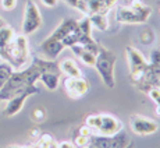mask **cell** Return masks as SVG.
I'll return each mask as SVG.
<instances>
[{"instance_id": "1", "label": "cell", "mask_w": 160, "mask_h": 148, "mask_svg": "<svg viewBox=\"0 0 160 148\" xmlns=\"http://www.w3.org/2000/svg\"><path fill=\"white\" fill-rule=\"evenodd\" d=\"M2 59L7 61L14 70L24 69L25 64L31 59L29 44H28V39H27V35H24V34L14 35L13 41L6 46V49L3 50Z\"/></svg>"}, {"instance_id": "2", "label": "cell", "mask_w": 160, "mask_h": 148, "mask_svg": "<svg viewBox=\"0 0 160 148\" xmlns=\"http://www.w3.org/2000/svg\"><path fill=\"white\" fill-rule=\"evenodd\" d=\"M117 61V56L114 52L106 49L104 46H100L99 52L96 55V63L95 69L99 74L100 80L107 88L116 87V77H114V66Z\"/></svg>"}, {"instance_id": "3", "label": "cell", "mask_w": 160, "mask_h": 148, "mask_svg": "<svg viewBox=\"0 0 160 148\" xmlns=\"http://www.w3.org/2000/svg\"><path fill=\"white\" fill-rule=\"evenodd\" d=\"M152 14V8L149 6H143L141 8H134L131 6H121L116 11V21L118 24H145Z\"/></svg>"}, {"instance_id": "4", "label": "cell", "mask_w": 160, "mask_h": 148, "mask_svg": "<svg viewBox=\"0 0 160 148\" xmlns=\"http://www.w3.org/2000/svg\"><path fill=\"white\" fill-rule=\"evenodd\" d=\"M125 56H127V61H128L131 81L134 84H138L142 80L143 71H145V69L149 64V60L138 49H135L134 46H127L125 48Z\"/></svg>"}, {"instance_id": "5", "label": "cell", "mask_w": 160, "mask_h": 148, "mask_svg": "<svg viewBox=\"0 0 160 148\" xmlns=\"http://www.w3.org/2000/svg\"><path fill=\"white\" fill-rule=\"evenodd\" d=\"M42 14L39 11V7L35 4L33 0H27L25 6H24V18L22 24H21V29H22L24 35H32L42 27Z\"/></svg>"}, {"instance_id": "6", "label": "cell", "mask_w": 160, "mask_h": 148, "mask_svg": "<svg viewBox=\"0 0 160 148\" xmlns=\"http://www.w3.org/2000/svg\"><path fill=\"white\" fill-rule=\"evenodd\" d=\"M39 88L36 85H31V87H27L25 89H22L21 92H18L17 95H14L13 98L7 101V105L3 109V115L7 116V118H11V116H15L17 113H20L24 108V103L28 99L29 97L38 94Z\"/></svg>"}, {"instance_id": "7", "label": "cell", "mask_w": 160, "mask_h": 148, "mask_svg": "<svg viewBox=\"0 0 160 148\" xmlns=\"http://www.w3.org/2000/svg\"><path fill=\"white\" fill-rule=\"evenodd\" d=\"M117 0H79L77 10L81 11L84 15L92 14H109Z\"/></svg>"}, {"instance_id": "8", "label": "cell", "mask_w": 160, "mask_h": 148, "mask_svg": "<svg viewBox=\"0 0 160 148\" xmlns=\"http://www.w3.org/2000/svg\"><path fill=\"white\" fill-rule=\"evenodd\" d=\"M63 87L66 94L71 99H78V98L84 97L87 94L89 88H91V85H89L88 80L82 76V77H66L63 80Z\"/></svg>"}, {"instance_id": "9", "label": "cell", "mask_w": 160, "mask_h": 148, "mask_svg": "<svg viewBox=\"0 0 160 148\" xmlns=\"http://www.w3.org/2000/svg\"><path fill=\"white\" fill-rule=\"evenodd\" d=\"M131 130L138 135H150L159 130V124L156 120L145 118V116L134 115L130 120Z\"/></svg>"}, {"instance_id": "10", "label": "cell", "mask_w": 160, "mask_h": 148, "mask_svg": "<svg viewBox=\"0 0 160 148\" xmlns=\"http://www.w3.org/2000/svg\"><path fill=\"white\" fill-rule=\"evenodd\" d=\"M102 116V122H100V127L98 129L96 134L95 135H116L122 130V123L121 120H118L114 118L113 115L109 113H103Z\"/></svg>"}, {"instance_id": "11", "label": "cell", "mask_w": 160, "mask_h": 148, "mask_svg": "<svg viewBox=\"0 0 160 148\" xmlns=\"http://www.w3.org/2000/svg\"><path fill=\"white\" fill-rule=\"evenodd\" d=\"M64 49L66 48H64L63 42L58 41L56 38H52L50 35H49L43 42H41V45H39V52L43 53L45 57L49 60H56Z\"/></svg>"}, {"instance_id": "12", "label": "cell", "mask_w": 160, "mask_h": 148, "mask_svg": "<svg viewBox=\"0 0 160 148\" xmlns=\"http://www.w3.org/2000/svg\"><path fill=\"white\" fill-rule=\"evenodd\" d=\"M75 27H77V20H74V18H64L56 27V29L50 34V36L58 39V41H63L71 31H74Z\"/></svg>"}, {"instance_id": "13", "label": "cell", "mask_w": 160, "mask_h": 148, "mask_svg": "<svg viewBox=\"0 0 160 148\" xmlns=\"http://www.w3.org/2000/svg\"><path fill=\"white\" fill-rule=\"evenodd\" d=\"M70 49H71L72 53L75 55L77 57H79V60H81L85 66H89V67L95 66V63H96V55L92 53L91 50H88L87 48H84V46L79 44H75Z\"/></svg>"}, {"instance_id": "14", "label": "cell", "mask_w": 160, "mask_h": 148, "mask_svg": "<svg viewBox=\"0 0 160 148\" xmlns=\"http://www.w3.org/2000/svg\"><path fill=\"white\" fill-rule=\"evenodd\" d=\"M58 69L61 74H66V77H82V71L78 67L75 60L72 59H63L58 61Z\"/></svg>"}, {"instance_id": "15", "label": "cell", "mask_w": 160, "mask_h": 148, "mask_svg": "<svg viewBox=\"0 0 160 148\" xmlns=\"http://www.w3.org/2000/svg\"><path fill=\"white\" fill-rule=\"evenodd\" d=\"M60 76L61 73H50L46 71L42 73L41 77H39V81L43 84V87L49 91H56L60 85Z\"/></svg>"}, {"instance_id": "16", "label": "cell", "mask_w": 160, "mask_h": 148, "mask_svg": "<svg viewBox=\"0 0 160 148\" xmlns=\"http://www.w3.org/2000/svg\"><path fill=\"white\" fill-rule=\"evenodd\" d=\"M14 35H15V31L11 28L10 25H7V24H4V25L0 28V49H2V53L6 49V46L13 41ZM0 59H2V57H0Z\"/></svg>"}, {"instance_id": "17", "label": "cell", "mask_w": 160, "mask_h": 148, "mask_svg": "<svg viewBox=\"0 0 160 148\" xmlns=\"http://www.w3.org/2000/svg\"><path fill=\"white\" fill-rule=\"evenodd\" d=\"M92 27H96L99 31H106L109 28V18L106 14H92L88 15Z\"/></svg>"}, {"instance_id": "18", "label": "cell", "mask_w": 160, "mask_h": 148, "mask_svg": "<svg viewBox=\"0 0 160 148\" xmlns=\"http://www.w3.org/2000/svg\"><path fill=\"white\" fill-rule=\"evenodd\" d=\"M14 69L7 63V61H3L0 63V88L7 82V80L10 78V76L13 74Z\"/></svg>"}, {"instance_id": "19", "label": "cell", "mask_w": 160, "mask_h": 148, "mask_svg": "<svg viewBox=\"0 0 160 148\" xmlns=\"http://www.w3.org/2000/svg\"><path fill=\"white\" fill-rule=\"evenodd\" d=\"M100 122H102V116H100L99 113H92V115H88L87 119H85V124H87L88 127L92 129L93 135L96 134L98 129L100 127Z\"/></svg>"}, {"instance_id": "20", "label": "cell", "mask_w": 160, "mask_h": 148, "mask_svg": "<svg viewBox=\"0 0 160 148\" xmlns=\"http://www.w3.org/2000/svg\"><path fill=\"white\" fill-rule=\"evenodd\" d=\"M146 94L149 95L150 99L155 101V103L158 105V106H160V87H159V85H155V87H150L149 89H148Z\"/></svg>"}, {"instance_id": "21", "label": "cell", "mask_w": 160, "mask_h": 148, "mask_svg": "<svg viewBox=\"0 0 160 148\" xmlns=\"http://www.w3.org/2000/svg\"><path fill=\"white\" fill-rule=\"evenodd\" d=\"M46 118V112L45 109H42V108H36V109H33L32 112V120L33 122H43Z\"/></svg>"}, {"instance_id": "22", "label": "cell", "mask_w": 160, "mask_h": 148, "mask_svg": "<svg viewBox=\"0 0 160 148\" xmlns=\"http://www.w3.org/2000/svg\"><path fill=\"white\" fill-rule=\"evenodd\" d=\"M18 0H0V7L6 11H11L17 7Z\"/></svg>"}, {"instance_id": "23", "label": "cell", "mask_w": 160, "mask_h": 148, "mask_svg": "<svg viewBox=\"0 0 160 148\" xmlns=\"http://www.w3.org/2000/svg\"><path fill=\"white\" fill-rule=\"evenodd\" d=\"M149 63L160 67V49H155L149 55Z\"/></svg>"}, {"instance_id": "24", "label": "cell", "mask_w": 160, "mask_h": 148, "mask_svg": "<svg viewBox=\"0 0 160 148\" xmlns=\"http://www.w3.org/2000/svg\"><path fill=\"white\" fill-rule=\"evenodd\" d=\"M89 141H91V137H84V135H79V134L74 138L75 147H87L89 144Z\"/></svg>"}, {"instance_id": "25", "label": "cell", "mask_w": 160, "mask_h": 148, "mask_svg": "<svg viewBox=\"0 0 160 148\" xmlns=\"http://www.w3.org/2000/svg\"><path fill=\"white\" fill-rule=\"evenodd\" d=\"M78 134L84 135V137H92V135H93V131H92L91 127H88L87 124H84V126H81V127L78 129Z\"/></svg>"}, {"instance_id": "26", "label": "cell", "mask_w": 160, "mask_h": 148, "mask_svg": "<svg viewBox=\"0 0 160 148\" xmlns=\"http://www.w3.org/2000/svg\"><path fill=\"white\" fill-rule=\"evenodd\" d=\"M58 148H75V144L71 140H64L58 143Z\"/></svg>"}, {"instance_id": "27", "label": "cell", "mask_w": 160, "mask_h": 148, "mask_svg": "<svg viewBox=\"0 0 160 148\" xmlns=\"http://www.w3.org/2000/svg\"><path fill=\"white\" fill-rule=\"evenodd\" d=\"M41 3L45 7H56L58 4V0H41Z\"/></svg>"}, {"instance_id": "28", "label": "cell", "mask_w": 160, "mask_h": 148, "mask_svg": "<svg viewBox=\"0 0 160 148\" xmlns=\"http://www.w3.org/2000/svg\"><path fill=\"white\" fill-rule=\"evenodd\" d=\"M128 6H131V7H134V8H141L145 6V3H143L142 0H131Z\"/></svg>"}, {"instance_id": "29", "label": "cell", "mask_w": 160, "mask_h": 148, "mask_svg": "<svg viewBox=\"0 0 160 148\" xmlns=\"http://www.w3.org/2000/svg\"><path fill=\"white\" fill-rule=\"evenodd\" d=\"M42 133H41V130L39 129H32V130H29V137L31 138H39V135H41Z\"/></svg>"}, {"instance_id": "30", "label": "cell", "mask_w": 160, "mask_h": 148, "mask_svg": "<svg viewBox=\"0 0 160 148\" xmlns=\"http://www.w3.org/2000/svg\"><path fill=\"white\" fill-rule=\"evenodd\" d=\"M64 2H66L67 4L70 6V7L77 8V6H78V2H79V0H64Z\"/></svg>"}, {"instance_id": "31", "label": "cell", "mask_w": 160, "mask_h": 148, "mask_svg": "<svg viewBox=\"0 0 160 148\" xmlns=\"http://www.w3.org/2000/svg\"><path fill=\"white\" fill-rule=\"evenodd\" d=\"M46 148H58V143L53 138V140L50 141V144H49V145L46 147Z\"/></svg>"}, {"instance_id": "32", "label": "cell", "mask_w": 160, "mask_h": 148, "mask_svg": "<svg viewBox=\"0 0 160 148\" xmlns=\"http://www.w3.org/2000/svg\"><path fill=\"white\" fill-rule=\"evenodd\" d=\"M6 148H36L35 145H8Z\"/></svg>"}, {"instance_id": "33", "label": "cell", "mask_w": 160, "mask_h": 148, "mask_svg": "<svg viewBox=\"0 0 160 148\" xmlns=\"http://www.w3.org/2000/svg\"><path fill=\"white\" fill-rule=\"evenodd\" d=\"M81 148H99V147H98V145H95V144H91V143H89L87 147H81Z\"/></svg>"}, {"instance_id": "34", "label": "cell", "mask_w": 160, "mask_h": 148, "mask_svg": "<svg viewBox=\"0 0 160 148\" xmlns=\"http://www.w3.org/2000/svg\"><path fill=\"white\" fill-rule=\"evenodd\" d=\"M125 148H134V143L131 144V145H128V147H125Z\"/></svg>"}, {"instance_id": "35", "label": "cell", "mask_w": 160, "mask_h": 148, "mask_svg": "<svg viewBox=\"0 0 160 148\" xmlns=\"http://www.w3.org/2000/svg\"><path fill=\"white\" fill-rule=\"evenodd\" d=\"M159 87H160V80H159Z\"/></svg>"}]
</instances>
